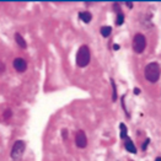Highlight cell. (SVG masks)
I'll list each match as a JSON object with an SVG mask.
<instances>
[{
	"mask_svg": "<svg viewBox=\"0 0 161 161\" xmlns=\"http://www.w3.org/2000/svg\"><path fill=\"white\" fill-rule=\"evenodd\" d=\"M160 65L158 63H150L145 67V70H144V75H145V79L150 82H156L160 79Z\"/></svg>",
	"mask_w": 161,
	"mask_h": 161,
	"instance_id": "obj_1",
	"label": "cell"
},
{
	"mask_svg": "<svg viewBox=\"0 0 161 161\" xmlns=\"http://www.w3.org/2000/svg\"><path fill=\"white\" fill-rule=\"evenodd\" d=\"M90 59H91V53H90V48L84 44L79 48V51L76 53V64L77 67L84 68L90 63Z\"/></svg>",
	"mask_w": 161,
	"mask_h": 161,
	"instance_id": "obj_2",
	"label": "cell"
},
{
	"mask_svg": "<svg viewBox=\"0 0 161 161\" xmlns=\"http://www.w3.org/2000/svg\"><path fill=\"white\" fill-rule=\"evenodd\" d=\"M146 47V38L142 33H137L133 38V49L137 53H143Z\"/></svg>",
	"mask_w": 161,
	"mask_h": 161,
	"instance_id": "obj_3",
	"label": "cell"
},
{
	"mask_svg": "<svg viewBox=\"0 0 161 161\" xmlns=\"http://www.w3.org/2000/svg\"><path fill=\"white\" fill-rule=\"evenodd\" d=\"M23 151H25V143L22 140L15 142L14 146H12V149H11V159L12 160L21 159V156L23 155Z\"/></svg>",
	"mask_w": 161,
	"mask_h": 161,
	"instance_id": "obj_4",
	"label": "cell"
},
{
	"mask_svg": "<svg viewBox=\"0 0 161 161\" xmlns=\"http://www.w3.org/2000/svg\"><path fill=\"white\" fill-rule=\"evenodd\" d=\"M75 143H76V146L77 148H84L88 145V138H86V134L84 130H79L76 132V135H75Z\"/></svg>",
	"mask_w": 161,
	"mask_h": 161,
	"instance_id": "obj_5",
	"label": "cell"
},
{
	"mask_svg": "<svg viewBox=\"0 0 161 161\" xmlns=\"http://www.w3.org/2000/svg\"><path fill=\"white\" fill-rule=\"evenodd\" d=\"M14 68L16 69V71L23 73L25 70L27 69V63L22 59V58H16V59L14 60Z\"/></svg>",
	"mask_w": 161,
	"mask_h": 161,
	"instance_id": "obj_6",
	"label": "cell"
},
{
	"mask_svg": "<svg viewBox=\"0 0 161 161\" xmlns=\"http://www.w3.org/2000/svg\"><path fill=\"white\" fill-rule=\"evenodd\" d=\"M15 39H16V43L20 46V48H22V49H25V48H27V43H26V41L23 39V37L20 35V33H16L15 35Z\"/></svg>",
	"mask_w": 161,
	"mask_h": 161,
	"instance_id": "obj_7",
	"label": "cell"
},
{
	"mask_svg": "<svg viewBox=\"0 0 161 161\" xmlns=\"http://www.w3.org/2000/svg\"><path fill=\"white\" fill-rule=\"evenodd\" d=\"M126 149H127L128 152H132V154H135V152H137V148L134 146L132 139H129V138L126 140Z\"/></svg>",
	"mask_w": 161,
	"mask_h": 161,
	"instance_id": "obj_8",
	"label": "cell"
},
{
	"mask_svg": "<svg viewBox=\"0 0 161 161\" xmlns=\"http://www.w3.org/2000/svg\"><path fill=\"white\" fill-rule=\"evenodd\" d=\"M79 17H80L84 22L89 23L90 21H91V19H92V15L90 14L89 11H82V12H79Z\"/></svg>",
	"mask_w": 161,
	"mask_h": 161,
	"instance_id": "obj_9",
	"label": "cell"
},
{
	"mask_svg": "<svg viewBox=\"0 0 161 161\" xmlns=\"http://www.w3.org/2000/svg\"><path fill=\"white\" fill-rule=\"evenodd\" d=\"M111 32H112V27L110 26H104L101 28V35L104 37H108L111 35Z\"/></svg>",
	"mask_w": 161,
	"mask_h": 161,
	"instance_id": "obj_10",
	"label": "cell"
},
{
	"mask_svg": "<svg viewBox=\"0 0 161 161\" xmlns=\"http://www.w3.org/2000/svg\"><path fill=\"white\" fill-rule=\"evenodd\" d=\"M119 127H121V138L126 139L127 138V127H126V124L124 123H121Z\"/></svg>",
	"mask_w": 161,
	"mask_h": 161,
	"instance_id": "obj_11",
	"label": "cell"
},
{
	"mask_svg": "<svg viewBox=\"0 0 161 161\" xmlns=\"http://www.w3.org/2000/svg\"><path fill=\"white\" fill-rule=\"evenodd\" d=\"M123 22H124V15H123L122 12H119L118 16H117V20H116V23L119 26V25H122Z\"/></svg>",
	"mask_w": 161,
	"mask_h": 161,
	"instance_id": "obj_12",
	"label": "cell"
},
{
	"mask_svg": "<svg viewBox=\"0 0 161 161\" xmlns=\"http://www.w3.org/2000/svg\"><path fill=\"white\" fill-rule=\"evenodd\" d=\"M111 84H112V88H113V97H112V100L117 101V88H116V84H114L113 79H111Z\"/></svg>",
	"mask_w": 161,
	"mask_h": 161,
	"instance_id": "obj_13",
	"label": "cell"
},
{
	"mask_svg": "<svg viewBox=\"0 0 161 161\" xmlns=\"http://www.w3.org/2000/svg\"><path fill=\"white\" fill-rule=\"evenodd\" d=\"M149 143H150V140H149V139H146L145 142H144V144H143V148H142V149H143V150H145V149H146V146H148V144H149Z\"/></svg>",
	"mask_w": 161,
	"mask_h": 161,
	"instance_id": "obj_14",
	"label": "cell"
},
{
	"mask_svg": "<svg viewBox=\"0 0 161 161\" xmlns=\"http://www.w3.org/2000/svg\"><path fill=\"white\" fill-rule=\"evenodd\" d=\"M10 116H11V111H9V110H7L6 112L4 113V117H5V119H7V118L10 117Z\"/></svg>",
	"mask_w": 161,
	"mask_h": 161,
	"instance_id": "obj_15",
	"label": "cell"
},
{
	"mask_svg": "<svg viewBox=\"0 0 161 161\" xmlns=\"http://www.w3.org/2000/svg\"><path fill=\"white\" fill-rule=\"evenodd\" d=\"M119 48H121V47H119L118 44H114V46H113V49H114V51H118Z\"/></svg>",
	"mask_w": 161,
	"mask_h": 161,
	"instance_id": "obj_16",
	"label": "cell"
},
{
	"mask_svg": "<svg viewBox=\"0 0 161 161\" xmlns=\"http://www.w3.org/2000/svg\"><path fill=\"white\" fill-rule=\"evenodd\" d=\"M127 6L129 7V9H132V7H133V3H127Z\"/></svg>",
	"mask_w": 161,
	"mask_h": 161,
	"instance_id": "obj_17",
	"label": "cell"
},
{
	"mask_svg": "<svg viewBox=\"0 0 161 161\" xmlns=\"http://www.w3.org/2000/svg\"><path fill=\"white\" fill-rule=\"evenodd\" d=\"M134 94H135V95H139V94H140V90H139V89H134Z\"/></svg>",
	"mask_w": 161,
	"mask_h": 161,
	"instance_id": "obj_18",
	"label": "cell"
},
{
	"mask_svg": "<svg viewBox=\"0 0 161 161\" xmlns=\"http://www.w3.org/2000/svg\"><path fill=\"white\" fill-rule=\"evenodd\" d=\"M155 161H161V158H158V159H156Z\"/></svg>",
	"mask_w": 161,
	"mask_h": 161,
	"instance_id": "obj_19",
	"label": "cell"
}]
</instances>
